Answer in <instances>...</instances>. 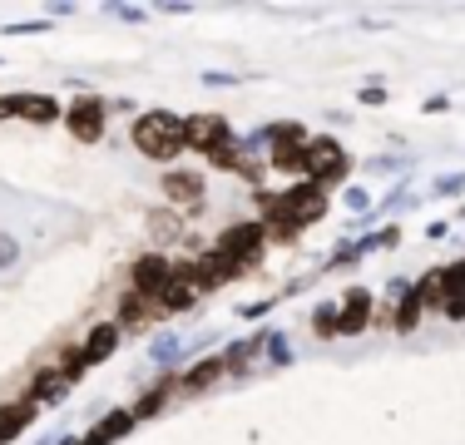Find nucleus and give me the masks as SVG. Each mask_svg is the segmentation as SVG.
Here are the masks:
<instances>
[{
    "label": "nucleus",
    "instance_id": "nucleus-9",
    "mask_svg": "<svg viewBox=\"0 0 465 445\" xmlns=\"http://www.w3.org/2000/svg\"><path fill=\"white\" fill-rule=\"evenodd\" d=\"M0 109H20V119H30V124H50L60 109H54V99L45 94H20V99H5Z\"/></svg>",
    "mask_w": 465,
    "mask_h": 445
},
{
    "label": "nucleus",
    "instance_id": "nucleus-18",
    "mask_svg": "<svg viewBox=\"0 0 465 445\" xmlns=\"http://www.w3.org/2000/svg\"><path fill=\"white\" fill-rule=\"evenodd\" d=\"M70 381V376H60V371H45V376H35V386H30V400H50V396H60V386Z\"/></svg>",
    "mask_w": 465,
    "mask_h": 445
},
{
    "label": "nucleus",
    "instance_id": "nucleus-12",
    "mask_svg": "<svg viewBox=\"0 0 465 445\" xmlns=\"http://www.w3.org/2000/svg\"><path fill=\"white\" fill-rule=\"evenodd\" d=\"M149 317H163V312H159V302H149V297L129 292L124 302H119V321H124V327H143Z\"/></svg>",
    "mask_w": 465,
    "mask_h": 445
},
{
    "label": "nucleus",
    "instance_id": "nucleus-4",
    "mask_svg": "<svg viewBox=\"0 0 465 445\" xmlns=\"http://www.w3.org/2000/svg\"><path fill=\"white\" fill-rule=\"evenodd\" d=\"M262 238H268V228H258V222H242V228H232L223 242H218V252L232 262H248V258H258V248H262Z\"/></svg>",
    "mask_w": 465,
    "mask_h": 445
},
{
    "label": "nucleus",
    "instance_id": "nucleus-2",
    "mask_svg": "<svg viewBox=\"0 0 465 445\" xmlns=\"http://www.w3.org/2000/svg\"><path fill=\"white\" fill-rule=\"evenodd\" d=\"M134 143H139V153L169 163L173 153L183 149V119H173V114H143L139 124H134Z\"/></svg>",
    "mask_w": 465,
    "mask_h": 445
},
{
    "label": "nucleus",
    "instance_id": "nucleus-17",
    "mask_svg": "<svg viewBox=\"0 0 465 445\" xmlns=\"http://www.w3.org/2000/svg\"><path fill=\"white\" fill-rule=\"evenodd\" d=\"M436 282H440V297H446V302H465V262L446 267V272H440Z\"/></svg>",
    "mask_w": 465,
    "mask_h": 445
},
{
    "label": "nucleus",
    "instance_id": "nucleus-15",
    "mask_svg": "<svg viewBox=\"0 0 465 445\" xmlns=\"http://www.w3.org/2000/svg\"><path fill=\"white\" fill-rule=\"evenodd\" d=\"M129 420H134V410H114L109 420H99V426H94V436L84 440V445H109V440H119V436L129 430Z\"/></svg>",
    "mask_w": 465,
    "mask_h": 445
},
{
    "label": "nucleus",
    "instance_id": "nucleus-5",
    "mask_svg": "<svg viewBox=\"0 0 465 445\" xmlns=\"http://www.w3.org/2000/svg\"><path fill=\"white\" fill-rule=\"evenodd\" d=\"M169 282H173V267L163 262V258H143V262L134 267V292L149 297V302H159Z\"/></svg>",
    "mask_w": 465,
    "mask_h": 445
},
{
    "label": "nucleus",
    "instance_id": "nucleus-21",
    "mask_svg": "<svg viewBox=\"0 0 465 445\" xmlns=\"http://www.w3.org/2000/svg\"><path fill=\"white\" fill-rule=\"evenodd\" d=\"M317 331H322V337H337V312H322V317H317Z\"/></svg>",
    "mask_w": 465,
    "mask_h": 445
},
{
    "label": "nucleus",
    "instance_id": "nucleus-1",
    "mask_svg": "<svg viewBox=\"0 0 465 445\" xmlns=\"http://www.w3.org/2000/svg\"><path fill=\"white\" fill-rule=\"evenodd\" d=\"M262 208H268V218L278 222V228H302V222H312L327 208V193L317 183H297L278 198H262Z\"/></svg>",
    "mask_w": 465,
    "mask_h": 445
},
{
    "label": "nucleus",
    "instance_id": "nucleus-8",
    "mask_svg": "<svg viewBox=\"0 0 465 445\" xmlns=\"http://www.w3.org/2000/svg\"><path fill=\"white\" fill-rule=\"evenodd\" d=\"M64 119H70L74 139H99V134H104V109H99L94 99H84V104H74Z\"/></svg>",
    "mask_w": 465,
    "mask_h": 445
},
{
    "label": "nucleus",
    "instance_id": "nucleus-20",
    "mask_svg": "<svg viewBox=\"0 0 465 445\" xmlns=\"http://www.w3.org/2000/svg\"><path fill=\"white\" fill-rule=\"evenodd\" d=\"M416 321H420V302H416V297H406L401 312H396V327H401V331H411Z\"/></svg>",
    "mask_w": 465,
    "mask_h": 445
},
{
    "label": "nucleus",
    "instance_id": "nucleus-6",
    "mask_svg": "<svg viewBox=\"0 0 465 445\" xmlns=\"http://www.w3.org/2000/svg\"><path fill=\"white\" fill-rule=\"evenodd\" d=\"M347 169V159H341V149L331 139H317L307 143V173H312V183H322V178H337Z\"/></svg>",
    "mask_w": 465,
    "mask_h": 445
},
{
    "label": "nucleus",
    "instance_id": "nucleus-13",
    "mask_svg": "<svg viewBox=\"0 0 465 445\" xmlns=\"http://www.w3.org/2000/svg\"><path fill=\"white\" fill-rule=\"evenodd\" d=\"M198 297H203V292H198V287L188 282V277H173V282L163 287V297H159V312H179V307H193Z\"/></svg>",
    "mask_w": 465,
    "mask_h": 445
},
{
    "label": "nucleus",
    "instance_id": "nucleus-3",
    "mask_svg": "<svg viewBox=\"0 0 465 445\" xmlns=\"http://www.w3.org/2000/svg\"><path fill=\"white\" fill-rule=\"evenodd\" d=\"M183 149H193V153H218V149H228V124L218 114H193V119H183Z\"/></svg>",
    "mask_w": 465,
    "mask_h": 445
},
{
    "label": "nucleus",
    "instance_id": "nucleus-10",
    "mask_svg": "<svg viewBox=\"0 0 465 445\" xmlns=\"http://www.w3.org/2000/svg\"><path fill=\"white\" fill-rule=\"evenodd\" d=\"M367 321H371V297L357 287V292H351L347 302H341V312H337V327H341V331H361Z\"/></svg>",
    "mask_w": 465,
    "mask_h": 445
},
{
    "label": "nucleus",
    "instance_id": "nucleus-11",
    "mask_svg": "<svg viewBox=\"0 0 465 445\" xmlns=\"http://www.w3.org/2000/svg\"><path fill=\"white\" fill-rule=\"evenodd\" d=\"M223 371H232L228 356H208V361H198V366H193V371H183V381H179V386H183V391H203V386H213Z\"/></svg>",
    "mask_w": 465,
    "mask_h": 445
},
{
    "label": "nucleus",
    "instance_id": "nucleus-14",
    "mask_svg": "<svg viewBox=\"0 0 465 445\" xmlns=\"http://www.w3.org/2000/svg\"><path fill=\"white\" fill-rule=\"evenodd\" d=\"M114 347H119V321H99V327L90 331V341H84V356L99 361V356H109Z\"/></svg>",
    "mask_w": 465,
    "mask_h": 445
},
{
    "label": "nucleus",
    "instance_id": "nucleus-16",
    "mask_svg": "<svg viewBox=\"0 0 465 445\" xmlns=\"http://www.w3.org/2000/svg\"><path fill=\"white\" fill-rule=\"evenodd\" d=\"M163 193H169L173 203H193V198L203 193V183H198L193 173H169V183H163Z\"/></svg>",
    "mask_w": 465,
    "mask_h": 445
},
{
    "label": "nucleus",
    "instance_id": "nucleus-22",
    "mask_svg": "<svg viewBox=\"0 0 465 445\" xmlns=\"http://www.w3.org/2000/svg\"><path fill=\"white\" fill-rule=\"evenodd\" d=\"M10 258H15V242H10V238H0V262H10Z\"/></svg>",
    "mask_w": 465,
    "mask_h": 445
},
{
    "label": "nucleus",
    "instance_id": "nucleus-7",
    "mask_svg": "<svg viewBox=\"0 0 465 445\" xmlns=\"http://www.w3.org/2000/svg\"><path fill=\"white\" fill-rule=\"evenodd\" d=\"M228 277H238V262L223 258V252H208V258L193 262V287H198V292H208V287H223Z\"/></svg>",
    "mask_w": 465,
    "mask_h": 445
},
{
    "label": "nucleus",
    "instance_id": "nucleus-19",
    "mask_svg": "<svg viewBox=\"0 0 465 445\" xmlns=\"http://www.w3.org/2000/svg\"><path fill=\"white\" fill-rule=\"evenodd\" d=\"M169 391H173V386H153V391H149V396H143L139 406H134V416H153V410H159L163 400H169Z\"/></svg>",
    "mask_w": 465,
    "mask_h": 445
}]
</instances>
